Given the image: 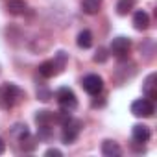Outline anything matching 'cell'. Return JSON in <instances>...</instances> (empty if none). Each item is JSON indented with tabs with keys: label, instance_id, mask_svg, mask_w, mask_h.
Masks as SVG:
<instances>
[{
	"label": "cell",
	"instance_id": "8",
	"mask_svg": "<svg viewBox=\"0 0 157 157\" xmlns=\"http://www.w3.org/2000/svg\"><path fill=\"white\" fill-rule=\"evenodd\" d=\"M59 72H61V68H59V65L56 63V59H50V61H44V63L39 65V74H41L43 78H52V76H56V74H59Z\"/></svg>",
	"mask_w": 157,
	"mask_h": 157
},
{
	"label": "cell",
	"instance_id": "1",
	"mask_svg": "<svg viewBox=\"0 0 157 157\" xmlns=\"http://www.w3.org/2000/svg\"><path fill=\"white\" fill-rule=\"evenodd\" d=\"M24 98V91L13 83H8L4 85L2 89H0V104H2V107H13L19 100Z\"/></svg>",
	"mask_w": 157,
	"mask_h": 157
},
{
	"label": "cell",
	"instance_id": "18",
	"mask_svg": "<svg viewBox=\"0 0 157 157\" xmlns=\"http://www.w3.org/2000/svg\"><path fill=\"white\" fill-rule=\"evenodd\" d=\"M107 59V50L105 48H98V52H96V56H94V61L96 63H104Z\"/></svg>",
	"mask_w": 157,
	"mask_h": 157
},
{
	"label": "cell",
	"instance_id": "12",
	"mask_svg": "<svg viewBox=\"0 0 157 157\" xmlns=\"http://www.w3.org/2000/svg\"><path fill=\"white\" fill-rule=\"evenodd\" d=\"M76 43H78V46H80V48H91L93 46V33L89 30H82L80 33H78Z\"/></svg>",
	"mask_w": 157,
	"mask_h": 157
},
{
	"label": "cell",
	"instance_id": "16",
	"mask_svg": "<svg viewBox=\"0 0 157 157\" xmlns=\"http://www.w3.org/2000/svg\"><path fill=\"white\" fill-rule=\"evenodd\" d=\"M54 120H56V117L50 111H37V115H35V122L39 124V128L41 126H50Z\"/></svg>",
	"mask_w": 157,
	"mask_h": 157
},
{
	"label": "cell",
	"instance_id": "4",
	"mask_svg": "<svg viewBox=\"0 0 157 157\" xmlns=\"http://www.w3.org/2000/svg\"><path fill=\"white\" fill-rule=\"evenodd\" d=\"M82 85H83V89H85L89 94L96 96V94H100L102 89H104V80H102L98 74H87V76L83 78Z\"/></svg>",
	"mask_w": 157,
	"mask_h": 157
},
{
	"label": "cell",
	"instance_id": "3",
	"mask_svg": "<svg viewBox=\"0 0 157 157\" xmlns=\"http://www.w3.org/2000/svg\"><path fill=\"white\" fill-rule=\"evenodd\" d=\"M153 104H151V100H146V98H140V100H135L133 104H131V113L135 115V117H139V118H148V117H151L153 115Z\"/></svg>",
	"mask_w": 157,
	"mask_h": 157
},
{
	"label": "cell",
	"instance_id": "17",
	"mask_svg": "<svg viewBox=\"0 0 157 157\" xmlns=\"http://www.w3.org/2000/svg\"><path fill=\"white\" fill-rule=\"evenodd\" d=\"M135 6V0H118L117 4V13L118 15H128Z\"/></svg>",
	"mask_w": 157,
	"mask_h": 157
},
{
	"label": "cell",
	"instance_id": "13",
	"mask_svg": "<svg viewBox=\"0 0 157 157\" xmlns=\"http://www.w3.org/2000/svg\"><path fill=\"white\" fill-rule=\"evenodd\" d=\"M11 135H13V137H15L17 140L24 142V139H28V137H30L28 126H26V124H15V126L11 128Z\"/></svg>",
	"mask_w": 157,
	"mask_h": 157
},
{
	"label": "cell",
	"instance_id": "10",
	"mask_svg": "<svg viewBox=\"0 0 157 157\" xmlns=\"http://www.w3.org/2000/svg\"><path fill=\"white\" fill-rule=\"evenodd\" d=\"M102 153L105 157H118L120 155V146L113 140H104L102 144Z\"/></svg>",
	"mask_w": 157,
	"mask_h": 157
},
{
	"label": "cell",
	"instance_id": "2",
	"mask_svg": "<svg viewBox=\"0 0 157 157\" xmlns=\"http://www.w3.org/2000/svg\"><path fill=\"white\" fill-rule=\"evenodd\" d=\"M56 96H57V104H59V107H61L63 111L70 113V111H74V109L78 107L76 94H74L68 87H61V89L56 93Z\"/></svg>",
	"mask_w": 157,
	"mask_h": 157
},
{
	"label": "cell",
	"instance_id": "15",
	"mask_svg": "<svg viewBox=\"0 0 157 157\" xmlns=\"http://www.w3.org/2000/svg\"><path fill=\"white\" fill-rule=\"evenodd\" d=\"M8 11L11 15H21L26 11V2L24 0H10L8 2Z\"/></svg>",
	"mask_w": 157,
	"mask_h": 157
},
{
	"label": "cell",
	"instance_id": "19",
	"mask_svg": "<svg viewBox=\"0 0 157 157\" xmlns=\"http://www.w3.org/2000/svg\"><path fill=\"white\" fill-rule=\"evenodd\" d=\"M37 96H39V100L48 102V100H50V96H52V93H50V91H39V93H37Z\"/></svg>",
	"mask_w": 157,
	"mask_h": 157
},
{
	"label": "cell",
	"instance_id": "14",
	"mask_svg": "<svg viewBox=\"0 0 157 157\" xmlns=\"http://www.w3.org/2000/svg\"><path fill=\"white\" fill-rule=\"evenodd\" d=\"M82 8H83L85 13L94 15V13H98L100 8H102V0H82Z\"/></svg>",
	"mask_w": 157,
	"mask_h": 157
},
{
	"label": "cell",
	"instance_id": "6",
	"mask_svg": "<svg viewBox=\"0 0 157 157\" xmlns=\"http://www.w3.org/2000/svg\"><path fill=\"white\" fill-rule=\"evenodd\" d=\"M129 46H131L129 39H126V37H117V39H113V43H111V54L117 56V57H126V54L129 52Z\"/></svg>",
	"mask_w": 157,
	"mask_h": 157
},
{
	"label": "cell",
	"instance_id": "7",
	"mask_svg": "<svg viewBox=\"0 0 157 157\" xmlns=\"http://www.w3.org/2000/svg\"><path fill=\"white\" fill-rule=\"evenodd\" d=\"M131 137H133L135 142L142 144V142H148V140H150L151 131H150L148 126H144V124H137V126H133V129H131Z\"/></svg>",
	"mask_w": 157,
	"mask_h": 157
},
{
	"label": "cell",
	"instance_id": "9",
	"mask_svg": "<svg viewBox=\"0 0 157 157\" xmlns=\"http://www.w3.org/2000/svg\"><path fill=\"white\" fill-rule=\"evenodd\" d=\"M150 26V17H148V13L146 11H137L135 15H133V28L135 30H139V32H142V30H146Z\"/></svg>",
	"mask_w": 157,
	"mask_h": 157
},
{
	"label": "cell",
	"instance_id": "21",
	"mask_svg": "<svg viewBox=\"0 0 157 157\" xmlns=\"http://www.w3.org/2000/svg\"><path fill=\"white\" fill-rule=\"evenodd\" d=\"M4 150H6V142L2 140V137H0V155L4 153Z\"/></svg>",
	"mask_w": 157,
	"mask_h": 157
},
{
	"label": "cell",
	"instance_id": "5",
	"mask_svg": "<svg viewBox=\"0 0 157 157\" xmlns=\"http://www.w3.org/2000/svg\"><path fill=\"white\" fill-rule=\"evenodd\" d=\"M80 129H82V124L78 122V120H68V122H65L63 124V135H61V139H63V142L65 144H70V142H74L76 139H78V135H80Z\"/></svg>",
	"mask_w": 157,
	"mask_h": 157
},
{
	"label": "cell",
	"instance_id": "20",
	"mask_svg": "<svg viewBox=\"0 0 157 157\" xmlns=\"http://www.w3.org/2000/svg\"><path fill=\"white\" fill-rule=\"evenodd\" d=\"M44 155H57V157H59V155H61V151H59V150H56V148H50V150H46V153H44Z\"/></svg>",
	"mask_w": 157,
	"mask_h": 157
},
{
	"label": "cell",
	"instance_id": "11",
	"mask_svg": "<svg viewBox=\"0 0 157 157\" xmlns=\"http://www.w3.org/2000/svg\"><path fill=\"white\" fill-rule=\"evenodd\" d=\"M142 93L146 94V98H155L157 91H155V74H150L146 78V82L142 85Z\"/></svg>",
	"mask_w": 157,
	"mask_h": 157
}]
</instances>
